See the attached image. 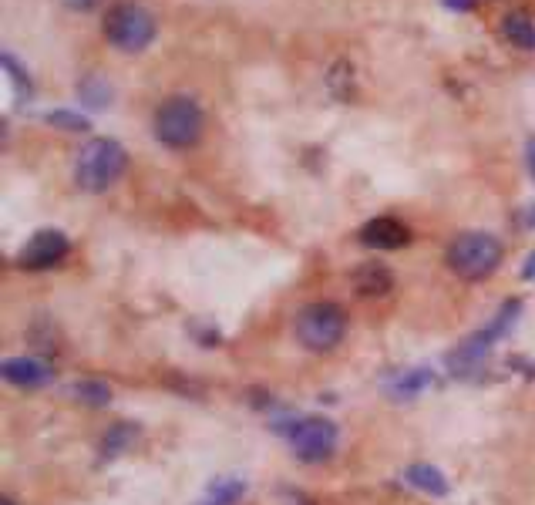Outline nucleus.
<instances>
[{"instance_id":"4be33fe9","label":"nucleus","mask_w":535,"mask_h":505,"mask_svg":"<svg viewBox=\"0 0 535 505\" xmlns=\"http://www.w3.org/2000/svg\"><path fill=\"white\" fill-rule=\"evenodd\" d=\"M445 7H451V11H472L475 0H445Z\"/></svg>"},{"instance_id":"39448f33","label":"nucleus","mask_w":535,"mask_h":505,"mask_svg":"<svg viewBox=\"0 0 535 505\" xmlns=\"http://www.w3.org/2000/svg\"><path fill=\"white\" fill-rule=\"evenodd\" d=\"M347 334V314L337 303H310L297 317V341L307 351H334Z\"/></svg>"},{"instance_id":"9d476101","label":"nucleus","mask_w":535,"mask_h":505,"mask_svg":"<svg viewBox=\"0 0 535 505\" xmlns=\"http://www.w3.org/2000/svg\"><path fill=\"white\" fill-rule=\"evenodd\" d=\"M350 283L361 297H384V293L394 290V277L391 270L381 263H361L354 273H350Z\"/></svg>"},{"instance_id":"f3484780","label":"nucleus","mask_w":535,"mask_h":505,"mask_svg":"<svg viewBox=\"0 0 535 505\" xmlns=\"http://www.w3.org/2000/svg\"><path fill=\"white\" fill-rule=\"evenodd\" d=\"M44 122H48L51 128H61V132H88V128H91L85 115L68 112V108H61V112L44 115Z\"/></svg>"},{"instance_id":"423d86ee","label":"nucleus","mask_w":535,"mask_h":505,"mask_svg":"<svg viewBox=\"0 0 535 505\" xmlns=\"http://www.w3.org/2000/svg\"><path fill=\"white\" fill-rule=\"evenodd\" d=\"M290 448L300 462H327L337 448V425L327 418H303L290 428Z\"/></svg>"},{"instance_id":"0eeeda50","label":"nucleus","mask_w":535,"mask_h":505,"mask_svg":"<svg viewBox=\"0 0 535 505\" xmlns=\"http://www.w3.org/2000/svg\"><path fill=\"white\" fill-rule=\"evenodd\" d=\"M68 250H71V243L61 229H41V233H34L24 250L17 253V263H21L24 270H48V266H58L64 256H68Z\"/></svg>"},{"instance_id":"ddd939ff","label":"nucleus","mask_w":535,"mask_h":505,"mask_svg":"<svg viewBox=\"0 0 535 505\" xmlns=\"http://www.w3.org/2000/svg\"><path fill=\"white\" fill-rule=\"evenodd\" d=\"M135 435H138L135 425H128V421H118V425L108 428L105 442H101V452H105V458L122 455V452H128V445L135 442Z\"/></svg>"},{"instance_id":"a878e982","label":"nucleus","mask_w":535,"mask_h":505,"mask_svg":"<svg viewBox=\"0 0 535 505\" xmlns=\"http://www.w3.org/2000/svg\"><path fill=\"white\" fill-rule=\"evenodd\" d=\"M4 505H14V502H11V499H4Z\"/></svg>"},{"instance_id":"1a4fd4ad","label":"nucleus","mask_w":535,"mask_h":505,"mask_svg":"<svg viewBox=\"0 0 535 505\" xmlns=\"http://www.w3.org/2000/svg\"><path fill=\"white\" fill-rule=\"evenodd\" d=\"M4 378L17 388H44L51 381V367L38 357H7Z\"/></svg>"},{"instance_id":"f03ea898","label":"nucleus","mask_w":535,"mask_h":505,"mask_svg":"<svg viewBox=\"0 0 535 505\" xmlns=\"http://www.w3.org/2000/svg\"><path fill=\"white\" fill-rule=\"evenodd\" d=\"M502 243L492 233H461L448 246V266L461 280H485L502 263Z\"/></svg>"},{"instance_id":"dca6fc26","label":"nucleus","mask_w":535,"mask_h":505,"mask_svg":"<svg viewBox=\"0 0 535 505\" xmlns=\"http://www.w3.org/2000/svg\"><path fill=\"white\" fill-rule=\"evenodd\" d=\"M327 81H330V91H334L340 101H347L350 95H354V71H350L347 61H337Z\"/></svg>"},{"instance_id":"9b49d317","label":"nucleus","mask_w":535,"mask_h":505,"mask_svg":"<svg viewBox=\"0 0 535 505\" xmlns=\"http://www.w3.org/2000/svg\"><path fill=\"white\" fill-rule=\"evenodd\" d=\"M502 34L515 44V48L535 51V24H532V17L525 14V11L505 14V17H502Z\"/></svg>"},{"instance_id":"20e7f679","label":"nucleus","mask_w":535,"mask_h":505,"mask_svg":"<svg viewBox=\"0 0 535 505\" xmlns=\"http://www.w3.org/2000/svg\"><path fill=\"white\" fill-rule=\"evenodd\" d=\"M105 38L118 51H142L155 38V17L142 4L118 0L105 14Z\"/></svg>"},{"instance_id":"393cba45","label":"nucleus","mask_w":535,"mask_h":505,"mask_svg":"<svg viewBox=\"0 0 535 505\" xmlns=\"http://www.w3.org/2000/svg\"><path fill=\"white\" fill-rule=\"evenodd\" d=\"M525 223H529V226H535V202H532L529 209H525Z\"/></svg>"},{"instance_id":"f8f14e48","label":"nucleus","mask_w":535,"mask_h":505,"mask_svg":"<svg viewBox=\"0 0 535 505\" xmlns=\"http://www.w3.org/2000/svg\"><path fill=\"white\" fill-rule=\"evenodd\" d=\"M404 479H408L414 489H421L428 495H448V479L435 465H411L408 472H404Z\"/></svg>"},{"instance_id":"a211bd4d","label":"nucleus","mask_w":535,"mask_h":505,"mask_svg":"<svg viewBox=\"0 0 535 505\" xmlns=\"http://www.w3.org/2000/svg\"><path fill=\"white\" fill-rule=\"evenodd\" d=\"M75 394L85 404H91V408H101V404L112 401V391H108V384H101V381H81V384H75Z\"/></svg>"},{"instance_id":"5701e85b","label":"nucleus","mask_w":535,"mask_h":505,"mask_svg":"<svg viewBox=\"0 0 535 505\" xmlns=\"http://www.w3.org/2000/svg\"><path fill=\"white\" fill-rule=\"evenodd\" d=\"M522 280H535V253H529V260L522 266Z\"/></svg>"},{"instance_id":"2eb2a0df","label":"nucleus","mask_w":535,"mask_h":505,"mask_svg":"<svg viewBox=\"0 0 535 505\" xmlns=\"http://www.w3.org/2000/svg\"><path fill=\"white\" fill-rule=\"evenodd\" d=\"M78 95L88 108H108V101H112V85H108L101 75H88L78 85Z\"/></svg>"},{"instance_id":"aec40b11","label":"nucleus","mask_w":535,"mask_h":505,"mask_svg":"<svg viewBox=\"0 0 535 505\" xmlns=\"http://www.w3.org/2000/svg\"><path fill=\"white\" fill-rule=\"evenodd\" d=\"M431 381V374H424V371H408V374H401V381L394 384V394H401V398H414L424 384Z\"/></svg>"},{"instance_id":"7ed1b4c3","label":"nucleus","mask_w":535,"mask_h":505,"mask_svg":"<svg viewBox=\"0 0 535 505\" xmlns=\"http://www.w3.org/2000/svg\"><path fill=\"white\" fill-rule=\"evenodd\" d=\"M155 135L169 149H189V145H196L202 135V108L196 105V98L189 95L165 98L159 112H155Z\"/></svg>"},{"instance_id":"6e6552de","label":"nucleus","mask_w":535,"mask_h":505,"mask_svg":"<svg viewBox=\"0 0 535 505\" xmlns=\"http://www.w3.org/2000/svg\"><path fill=\"white\" fill-rule=\"evenodd\" d=\"M361 243L374 250H401L411 243V229L394 216H377L361 226Z\"/></svg>"},{"instance_id":"f257e3e1","label":"nucleus","mask_w":535,"mask_h":505,"mask_svg":"<svg viewBox=\"0 0 535 505\" xmlns=\"http://www.w3.org/2000/svg\"><path fill=\"white\" fill-rule=\"evenodd\" d=\"M128 169V155L115 139H91L85 149L78 152L75 176L78 186L88 192H105L112 189Z\"/></svg>"},{"instance_id":"412c9836","label":"nucleus","mask_w":535,"mask_h":505,"mask_svg":"<svg viewBox=\"0 0 535 505\" xmlns=\"http://www.w3.org/2000/svg\"><path fill=\"white\" fill-rule=\"evenodd\" d=\"M64 7H71V11H91V7L98 4V0H61Z\"/></svg>"},{"instance_id":"b1692460","label":"nucleus","mask_w":535,"mask_h":505,"mask_svg":"<svg viewBox=\"0 0 535 505\" xmlns=\"http://www.w3.org/2000/svg\"><path fill=\"white\" fill-rule=\"evenodd\" d=\"M525 162H529V172L535 176V139H529V145H525Z\"/></svg>"},{"instance_id":"4468645a","label":"nucleus","mask_w":535,"mask_h":505,"mask_svg":"<svg viewBox=\"0 0 535 505\" xmlns=\"http://www.w3.org/2000/svg\"><path fill=\"white\" fill-rule=\"evenodd\" d=\"M243 482L239 479H216L209 485L206 499H202L199 505H236L239 499H243Z\"/></svg>"},{"instance_id":"6ab92c4d","label":"nucleus","mask_w":535,"mask_h":505,"mask_svg":"<svg viewBox=\"0 0 535 505\" xmlns=\"http://www.w3.org/2000/svg\"><path fill=\"white\" fill-rule=\"evenodd\" d=\"M4 71H7V78L14 81V88H17V98L21 101H27L31 98V81H27V75H24V68L17 64L11 54H4Z\"/></svg>"}]
</instances>
